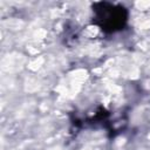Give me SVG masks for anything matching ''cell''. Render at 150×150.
I'll return each mask as SVG.
<instances>
[{"label":"cell","mask_w":150,"mask_h":150,"mask_svg":"<svg viewBox=\"0 0 150 150\" xmlns=\"http://www.w3.org/2000/svg\"><path fill=\"white\" fill-rule=\"evenodd\" d=\"M93 8L95 12V22L104 32H116L123 28L127 22L128 13L123 6H116L109 2H97Z\"/></svg>","instance_id":"6da1fadb"}]
</instances>
